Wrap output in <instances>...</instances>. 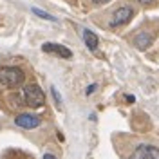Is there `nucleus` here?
I'll list each match as a JSON object with an SVG mask.
<instances>
[{
	"label": "nucleus",
	"instance_id": "obj_8",
	"mask_svg": "<svg viewBox=\"0 0 159 159\" xmlns=\"http://www.w3.org/2000/svg\"><path fill=\"white\" fill-rule=\"evenodd\" d=\"M33 13H34V15H38L40 18H45V20H51V22H56V18H54L52 15H49V13H45V11L38 9V7H33Z\"/></svg>",
	"mask_w": 159,
	"mask_h": 159
},
{
	"label": "nucleus",
	"instance_id": "obj_9",
	"mask_svg": "<svg viewBox=\"0 0 159 159\" xmlns=\"http://www.w3.org/2000/svg\"><path fill=\"white\" fill-rule=\"evenodd\" d=\"M141 7H147V9H150V7H156V6H159V0H136Z\"/></svg>",
	"mask_w": 159,
	"mask_h": 159
},
{
	"label": "nucleus",
	"instance_id": "obj_1",
	"mask_svg": "<svg viewBox=\"0 0 159 159\" xmlns=\"http://www.w3.org/2000/svg\"><path fill=\"white\" fill-rule=\"evenodd\" d=\"M25 80V72L20 67H2L0 69V83L9 87V89H16L24 83Z\"/></svg>",
	"mask_w": 159,
	"mask_h": 159
},
{
	"label": "nucleus",
	"instance_id": "obj_10",
	"mask_svg": "<svg viewBox=\"0 0 159 159\" xmlns=\"http://www.w3.org/2000/svg\"><path fill=\"white\" fill-rule=\"evenodd\" d=\"M107 2H110V0H85V4L90 6V7H98V6H103Z\"/></svg>",
	"mask_w": 159,
	"mask_h": 159
},
{
	"label": "nucleus",
	"instance_id": "obj_3",
	"mask_svg": "<svg viewBox=\"0 0 159 159\" xmlns=\"http://www.w3.org/2000/svg\"><path fill=\"white\" fill-rule=\"evenodd\" d=\"M127 159H159V148L150 143H139L132 148Z\"/></svg>",
	"mask_w": 159,
	"mask_h": 159
},
{
	"label": "nucleus",
	"instance_id": "obj_4",
	"mask_svg": "<svg viewBox=\"0 0 159 159\" xmlns=\"http://www.w3.org/2000/svg\"><path fill=\"white\" fill-rule=\"evenodd\" d=\"M132 16H134V9L130 6L118 7V9L110 15V20H109V24H107V27H112L114 29V27H119V25H125V24L130 22Z\"/></svg>",
	"mask_w": 159,
	"mask_h": 159
},
{
	"label": "nucleus",
	"instance_id": "obj_6",
	"mask_svg": "<svg viewBox=\"0 0 159 159\" xmlns=\"http://www.w3.org/2000/svg\"><path fill=\"white\" fill-rule=\"evenodd\" d=\"M42 51L43 52H54V54H58L60 58H65V60L72 58V51L67 49L65 45H60V43H43Z\"/></svg>",
	"mask_w": 159,
	"mask_h": 159
},
{
	"label": "nucleus",
	"instance_id": "obj_11",
	"mask_svg": "<svg viewBox=\"0 0 159 159\" xmlns=\"http://www.w3.org/2000/svg\"><path fill=\"white\" fill-rule=\"evenodd\" d=\"M51 94H52V98H54V101H56V105H61V96L58 94V90H56V87H51Z\"/></svg>",
	"mask_w": 159,
	"mask_h": 159
},
{
	"label": "nucleus",
	"instance_id": "obj_2",
	"mask_svg": "<svg viewBox=\"0 0 159 159\" xmlns=\"http://www.w3.org/2000/svg\"><path fill=\"white\" fill-rule=\"evenodd\" d=\"M24 101L31 109H40L45 103V94L36 83H29L24 87Z\"/></svg>",
	"mask_w": 159,
	"mask_h": 159
},
{
	"label": "nucleus",
	"instance_id": "obj_7",
	"mask_svg": "<svg viewBox=\"0 0 159 159\" xmlns=\"http://www.w3.org/2000/svg\"><path fill=\"white\" fill-rule=\"evenodd\" d=\"M83 40H85V45H87L92 52H96V49H98V36H96L90 29H83Z\"/></svg>",
	"mask_w": 159,
	"mask_h": 159
},
{
	"label": "nucleus",
	"instance_id": "obj_12",
	"mask_svg": "<svg viewBox=\"0 0 159 159\" xmlns=\"http://www.w3.org/2000/svg\"><path fill=\"white\" fill-rule=\"evenodd\" d=\"M43 159H56V156H54V154H45Z\"/></svg>",
	"mask_w": 159,
	"mask_h": 159
},
{
	"label": "nucleus",
	"instance_id": "obj_5",
	"mask_svg": "<svg viewBox=\"0 0 159 159\" xmlns=\"http://www.w3.org/2000/svg\"><path fill=\"white\" fill-rule=\"evenodd\" d=\"M40 123H42V119L38 118V116H34V114H18L16 118H15V125L16 127H20V129H36V127H40Z\"/></svg>",
	"mask_w": 159,
	"mask_h": 159
}]
</instances>
